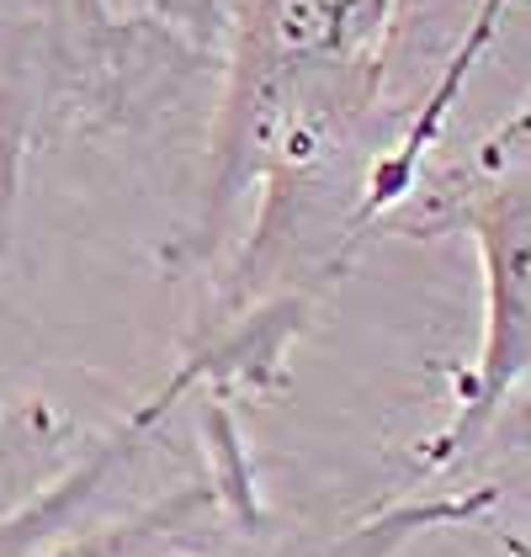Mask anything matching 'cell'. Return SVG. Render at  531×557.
<instances>
[{
	"label": "cell",
	"mask_w": 531,
	"mask_h": 557,
	"mask_svg": "<svg viewBox=\"0 0 531 557\" xmlns=\"http://www.w3.org/2000/svg\"><path fill=\"white\" fill-rule=\"evenodd\" d=\"M394 0H245L234 90L223 107V191L234 202L266 181V202L313 186L351 160L356 128L372 112L383 33Z\"/></svg>",
	"instance_id": "obj_1"
}]
</instances>
